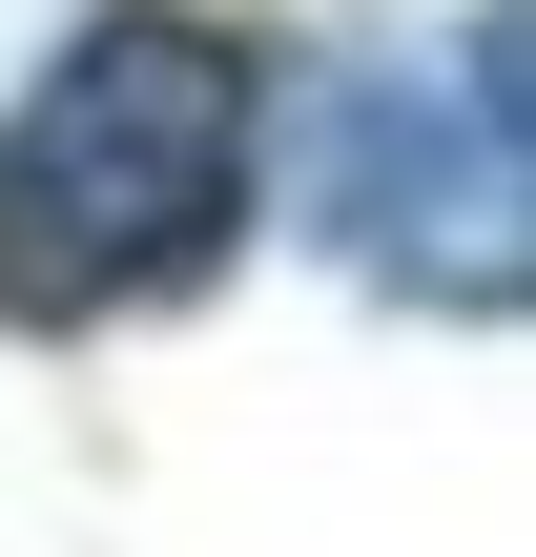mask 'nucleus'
<instances>
[{
    "label": "nucleus",
    "instance_id": "nucleus-1",
    "mask_svg": "<svg viewBox=\"0 0 536 557\" xmlns=\"http://www.w3.org/2000/svg\"><path fill=\"white\" fill-rule=\"evenodd\" d=\"M248 207H269V41L186 0L62 21V62L0 103V310L21 331L186 310L248 248Z\"/></svg>",
    "mask_w": 536,
    "mask_h": 557
},
{
    "label": "nucleus",
    "instance_id": "nucleus-2",
    "mask_svg": "<svg viewBox=\"0 0 536 557\" xmlns=\"http://www.w3.org/2000/svg\"><path fill=\"white\" fill-rule=\"evenodd\" d=\"M516 0H475L454 21V62H372L351 103H331V165H310V227L372 269V289H413V310H516Z\"/></svg>",
    "mask_w": 536,
    "mask_h": 557
}]
</instances>
